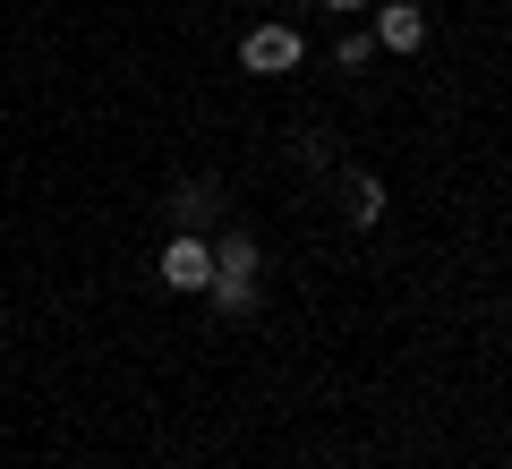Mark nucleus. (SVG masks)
<instances>
[{"label": "nucleus", "mask_w": 512, "mask_h": 469, "mask_svg": "<svg viewBox=\"0 0 512 469\" xmlns=\"http://www.w3.org/2000/svg\"><path fill=\"white\" fill-rule=\"evenodd\" d=\"M154 282H163V290H205V282H214V248H205L197 231H180L163 256H154Z\"/></svg>", "instance_id": "f257e3e1"}, {"label": "nucleus", "mask_w": 512, "mask_h": 469, "mask_svg": "<svg viewBox=\"0 0 512 469\" xmlns=\"http://www.w3.org/2000/svg\"><path fill=\"white\" fill-rule=\"evenodd\" d=\"M299 52H308L299 26H256V35L239 43V69L248 77H282V69H299Z\"/></svg>", "instance_id": "f03ea898"}, {"label": "nucleus", "mask_w": 512, "mask_h": 469, "mask_svg": "<svg viewBox=\"0 0 512 469\" xmlns=\"http://www.w3.org/2000/svg\"><path fill=\"white\" fill-rule=\"evenodd\" d=\"M376 43H384V52H419V43H427V9H419V0H393V9L376 18Z\"/></svg>", "instance_id": "7ed1b4c3"}, {"label": "nucleus", "mask_w": 512, "mask_h": 469, "mask_svg": "<svg viewBox=\"0 0 512 469\" xmlns=\"http://www.w3.org/2000/svg\"><path fill=\"white\" fill-rule=\"evenodd\" d=\"M342 214H350V231H367V222L384 214V180H367V171H350V205H342Z\"/></svg>", "instance_id": "20e7f679"}, {"label": "nucleus", "mask_w": 512, "mask_h": 469, "mask_svg": "<svg viewBox=\"0 0 512 469\" xmlns=\"http://www.w3.org/2000/svg\"><path fill=\"white\" fill-rule=\"evenodd\" d=\"M205 290H214V307H222V316H248V307H256V273H214Z\"/></svg>", "instance_id": "39448f33"}, {"label": "nucleus", "mask_w": 512, "mask_h": 469, "mask_svg": "<svg viewBox=\"0 0 512 469\" xmlns=\"http://www.w3.org/2000/svg\"><path fill=\"white\" fill-rule=\"evenodd\" d=\"M214 273H256V239H248V231H231V239L214 248Z\"/></svg>", "instance_id": "423d86ee"}, {"label": "nucleus", "mask_w": 512, "mask_h": 469, "mask_svg": "<svg viewBox=\"0 0 512 469\" xmlns=\"http://www.w3.org/2000/svg\"><path fill=\"white\" fill-rule=\"evenodd\" d=\"M205 214H214V180H188V188H180V222H188V231H197Z\"/></svg>", "instance_id": "0eeeda50"}, {"label": "nucleus", "mask_w": 512, "mask_h": 469, "mask_svg": "<svg viewBox=\"0 0 512 469\" xmlns=\"http://www.w3.org/2000/svg\"><path fill=\"white\" fill-rule=\"evenodd\" d=\"M367 52H376L367 35H342V52H333V69H367Z\"/></svg>", "instance_id": "6e6552de"}, {"label": "nucleus", "mask_w": 512, "mask_h": 469, "mask_svg": "<svg viewBox=\"0 0 512 469\" xmlns=\"http://www.w3.org/2000/svg\"><path fill=\"white\" fill-rule=\"evenodd\" d=\"M325 9H359V0H325Z\"/></svg>", "instance_id": "1a4fd4ad"}]
</instances>
